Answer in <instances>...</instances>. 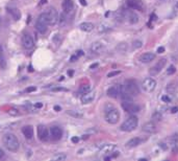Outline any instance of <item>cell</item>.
I'll return each mask as SVG.
<instances>
[{"label":"cell","mask_w":178,"mask_h":161,"mask_svg":"<svg viewBox=\"0 0 178 161\" xmlns=\"http://www.w3.org/2000/svg\"><path fill=\"white\" fill-rule=\"evenodd\" d=\"M96 96V92L95 91H89L87 92V93L82 94V96H81V103L84 104V105H87V104H90L92 103L93 101H94V99H95Z\"/></svg>","instance_id":"4fadbf2b"},{"label":"cell","mask_w":178,"mask_h":161,"mask_svg":"<svg viewBox=\"0 0 178 161\" xmlns=\"http://www.w3.org/2000/svg\"><path fill=\"white\" fill-rule=\"evenodd\" d=\"M176 9H178V3H177V4H176Z\"/></svg>","instance_id":"f5cc1de1"},{"label":"cell","mask_w":178,"mask_h":161,"mask_svg":"<svg viewBox=\"0 0 178 161\" xmlns=\"http://www.w3.org/2000/svg\"><path fill=\"white\" fill-rule=\"evenodd\" d=\"M66 158H67L66 155H56V156L53 157L54 160H65Z\"/></svg>","instance_id":"e575fe53"},{"label":"cell","mask_w":178,"mask_h":161,"mask_svg":"<svg viewBox=\"0 0 178 161\" xmlns=\"http://www.w3.org/2000/svg\"><path fill=\"white\" fill-rule=\"evenodd\" d=\"M177 111H178V107H174V108L171 109V112H172V113H176Z\"/></svg>","instance_id":"7bdbcfd3"},{"label":"cell","mask_w":178,"mask_h":161,"mask_svg":"<svg viewBox=\"0 0 178 161\" xmlns=\"http://www.w3.org/2000/svg\"><path fill=\"white\" fill-rule=\"evenodd\" d=\"M3 156H4V152H3L1 149H0V158H2Z\"/></svg>","instance_id":"7dc6e473"},{"label":"cell","mask_w":178,"mask_h":161,"mask_svg":"<svg viewBox=\"0 0 178 161\" xmlns=\"http://www.w3.org/2000/svg\"><path fill=\"white\" fill-rule=\"evenodd\" d=\"M166 64H167V59H160L154 66H152V67L150 68L149 73L151 75H157L159 72L163 70V68L166 66Z\"/></svg>","instance_id":"ba28073f"},{"label":"cell","mask_w":178,"mask_h":161,"mask_svg":"<svg viewBox=\"0 0 178 161\" xmlns=\"http://www.w3.org/2000/svg\"><path fill=\"white\" fill-rule=\"evenodd\" d=\"M170 142H171L172 147H177L178 144V134H174L173 136H171L170 138Z\"/></svg>","instance_id":"4dcf8cb0"},{"label":"cell","mask_w":178,"mask_h":161,"mask_svg":"<svg viewBox=\"0 0 178 161\" xmlns=\"http://www.w3.org/2000/svg\"><path fill=\"white\" fill-rule=\"evenodd\" d=\"M0 68L1 69H5L6 68V60L3 53H0Z\"/></svg>","instance_id":"f1b7e54d"},{"label":"cell","mask_w":178,"mask_h":161,"mask_svg":"<svg viewBox=\"0 0 178 161\" xmlns=\"http://www.w3.org/2000/svg\"><path fill=\"white\" fill-rule=\"evenodd\" d=\"M165 51V47H163V46H160V47L157 48V52L158 53H163Z\"/></svg>","instance_id":"ab89813d"},{"label":"cell","mask_w":178,"mask_h":161,"mask_svg":"<svg viewBox=\"0 0 178 161\" xmlns=\"http://www.w3.org/2000/svg\"><path fill=\"white\" fill-rule=\"evenodd\" d=\"M38 20L44 22L47 25H54L58 20V15L54 7H49L39 16Z\"/></svg>","instance_id":"6da1fadb"},{"label":"cell","mask_w":178,"mask_h":161,"mask_svg":"<svg viewBox=\"0 0 178 161\" xmlns=\"http://www.w3.org/2000/svg\"><path fill=\"white\" fill-rule=\"evenodd\" d=\"M79 2H80V4L83 5V6H86V5H87V1H86V0H79Z\"/></svg>","instance_id":"ee69618b"},{"label":"cell","mask_w":178,"mask_h":161,"mask_svg":"<svg viewBox=\"0 0 178 161\" xmlns=\"http://www.w3.org/2000/svg\"><path fill=\"white\" fill-rule=\"evenodd\" d=\"M124 18H126L131 24H135L139 22V16L133 12H127L126 14H124Z\"/></svg>","instance_id":"e0dca14e"},{"label":"cell","mask_w":178,"mask_h":161,"mask_svg":"<svg viewBox=\"0 0 178 161\" xmlns=\"http://www.w3.org/2000/svg\"><path fill=\"white\" fill-rule=\"evenodd\" d=\"M22 45H23L24 48L26 49H31L34 45V42H33V39L30 35L26 34L22 37Z\"/></svg>","instance_id":"8fae6325"},{"label":"cell","mask_w":178,"mask_h":161,"mask_svg":"<svg viewBox=\"0 0 178 161\" xmlns=\"http://www.w3.org/2000/svg\"><path fill=\"white\" fill-rule=\"evenodd\" d=\"M120 93H121V86H118V85L110 87V88L107 90V95H108L109 97H113V99L118 97V96L120 95Z\"/></svg>","instance_id":"5bb4252c"},{"label":"cell","mask_w":178,"mask_h":161,"mask_svg":"<svg viewBox=\"0 0 178 161\" xmlns=\"http://www.w3.org/2000/svg\"><path fill=\"white\" fill-rule=\"evenodd\" d=\"M142 89L144 92H152L155 89L156 87V81L154 79H151V77H148V79H145L142 83Z\"/></svg>","instance_id":"8992f818"},{"label":"cell","mask_w":178,"mask_h":161,"mask_svg":"<svg viewBox=\"0 0 178 161\" xmlns=\"http://www.w3.org/2000/svg\"><path fill=\"white\" fill-rule=\"evenodd\" d=\"M2 142L4 144V147L6 148V150H8V151L17 152L19 150V140H18V138H17V136L15 134H12V133L5 134L2 138Z\"/></svg>","instance_id":"7a4b0ae2"},{"label":"cell","mask_w":178,"mask_h":161,"mask_svg":"<svg viewBox=\"0 0 178 161\" xmlns=\"http://www.w3.org/2000/svg\"><path fill=\"white\" fill-rule=\"evenodd\" d=\"M162 101L164 103H171V97H169L168 95H164L162 97Z\"/></svg>","instance_id":"74e56055"},{"label":"cell","mask_w":178,"mask_h":161,"mask_svg":"<svg viewBox=\"0 0 178 161\" xmlns=\"http://www.w3.org/2000/svg\"><path fill=\"white\" fill-rule=\"evenodd\" d=\"M44 3H46V0H41V4H44Z\"/></svg>","instance_id":"f907efd6"},{"label":"cell","mask_w":178,"mask_h":161,"mask_svg":"<svg viewBox=\"0 0 178 161\" xmlns=\"http://www.w3.org/2000/svg\"><path fill=\"white\" fill-rule=\"evenodd\" d=\"M159 147L162 148L163 150H165V151H166L167 149H168V147H167L166 143H164V142H160V143H159Z\"/></svg>","instance_id":"f35d334b"},{"label":"cell","mask_w":178,"mask_h":161,"mask_svg":"<svg viewBox=\"0 0 178 161\" xmlns=\"http://www.w3.org/2000/svg\"><path fill=\"white\" fill-rule=\"evenodd\" d=\"M121 91L122 92H125V93L129 94L133 97V96H136L139 93H140V90H139V87L138 84L130 79V81H126L125 84L123 86H121Z\"/></svg>","instance_id":"3957f363"},{"label":"cell","mask_w":178,"mask_h":161,"mask_svg":"<svg viewBox=\"0 0 178 161\" xmlns=\"http://www.w3.org/2000/svg\"><path fill=\"white\" fill-rule=\"evenodd\" d=\"M176 84L174 82H171V83H169L168 85H167V88H166V90H167V92H168L169 94H175V92H176Z\"/></svg>","instance_id":"d4e9b609"},{"label":"cell","mask_w":178,"mask_h":161,"mask_svg":"<svg viewBox=\"0 0 178 161\" xmlns=\"http://www.w3.org/2000/svg\"><path fill=\"white\" fill-rule=\"evenodd\" d=\"M93 53H101L104 50V45L101 42H94L90 47Z\"/></svg>","instance_id":"9a60e30c"},{"label":"cell","mask_w":178,"mask_h":161,"mask_svg":"<svg viewBox=\"0 0 178 161\" xmlns=\"http://www.w3.org/2000/svg\"><path fill=\"white\" fill-rule=\"evenodd\" d=\"M79 27H80V29L83 31H92L95 26H94V24L91 23V22H83V23H81L80 25H79Z\"/></svg>","instance_id":"cb8c5ba5"},{"label":"cell","mask_w":178,"mask_h":161,"mask_svg":"<svg viewBox=\"0 0 178 161\" xmlns=\"http://www.w3.org/2000/svg\"><path fill=\"white\" fill-rule=\"evenodd\" d=\"M22 133L27 139H31L33 137V128L31 126H25L22 128Z\"/></svg>","instance_id":"ffe728a7"},{"label":"cell","mask_w":178,"mask_h":161,"mask_svg":"<svg viewBox=\"0 0 178 161\" xmlns=\"http://www.w3.org/2000/svg\"><path fill=\"white\" fill-rule=\"evenodd\" d=\"M54 110L56 111V112H58V111L62 110V108H61V107H59V106H54Z\"/></svg>","instance_id":"f6af8a7d"},{"label":"cell","mask_w":178,"mask_h":161,"mask_svg":"<svg viewBox=\"0 0 178 161\" xmlns=\"http://www.w3.org/2000/svg\"><path fill=\"white\" fill-rule=\"evenodd\" d=\"M47 24L44 23V22L40 21V20H38L36 23V28L37 30L39 31V33H41V34H45L46 31H47Z\"/></svg>","instance_id":"44dd1931"},{"label":"cell","mask_w":178,"mask_h":161,"mask_svg":"<svg viewBox=\"0 0 178 161\" xmlns=\"http://www.w3.org/2000/svg\"><path fill=\"white\" fill-rule=\"evenodd\" d=\"M1 23H2V19H1V17H0V25H1Z\"/></svg>","instance_id":"816d5d0a"},{"label":"cell","mask_w":178,"mask_h":161,"mask_svg":"<svg viewBox=\"0 0 178 161\" xmlns=\"http://www.w3.org/2000/svg\"><path fill=\"white\" fill-rule=\"evenodd\" d=\"M0 53H3V48L1 45H0Z\"/></svg>","instance_id":"681fc988"},{"label":"cell","mask_w":178,"mask_h":161,"mask_svg":"<svg viewBox=\"0 0 178 161\" xmlns=\"http://www.w3.org/2000/svg\"><path fill=\"white\" fill-rule=\"evenodd\" d=\"M155 59V55L152 52H146V53H143L142 55H141L140 58V61L142 63H144V64H146V63H150L152 62V61Z\"/></svg>","instance_id":"ac0fdd59"},{"label":"cell","mask_w":178,"mask_h":161,"mask_svg":"<svg viewBox=\"0 0 178 161\" xmlns=\"http://www.w3.org/2000/svg\"><path fill=\"white\" fill-rule=\"evenodd\" d=\"M141 142H142L141 138H139V137L131 138L130 140H128V141L126 142V147H127V148H134V147H138L139 144H141Z\"/></svg>","instance_id":"7402d4cb"},{"label":"cell","mask_w":178,"mask_h":161,"mask_svg":"<svg viewBox=\"0 0 178 161\" xmlns=\"http://www.w3.org/2000/svg\"><path fill=\"white\" fill-rule=\"evenodd\" d=\"M142 130L144 131V132H146V133L152 134V133L156 132L157 128H156V126H155V123H144V125H143Z\"/></svg>","instance_id":"2e32d148"},{"label":"cell","mask_w":178,"mask_h":161,"mask_svg":"<svg viewBox=\"0 0 178 161\" xmlns=\"http://www.w3.org/2000/svg\"><path fill=\"white\" fill-rule=\"evenodd\" d=\"M175 71H176L175 66H174V65L169 66V68H168V69H167V74L172 75V74H174V73H175Z\"/></svg>","instance_id":"836d02e7"},{"label":"cell","mask_w":178,"mask_h":161,"mask_svg":"<svg viewBox=\"0 0 178 161\" xmlns=\"http://www.w3.org/2000/svg\"><path fill=\"white\" fill-rule=\"evenodd\" d=\"M34 107H36V108H38V109H40V108H42V107H43V104H42V103H37V104H34Z\"/></svg>","instance_id":"60d3db41"},{"label":"cell","mask_w":178,"mask_h":161,"mask_svg":"<svg viewBox=\"0 0 178 161\" xmlns=\"http://www.w3.org/2000/svg\"><path fill=\"white\" fill-rule=\"evenodd\" d=\"M38 136L39 139L42 141H47L49 139V131L45 126H39L38 127Z\"/></svg>","instance_id":"9c48e42d"},{"label":"cell","mask_w":178,"mask_h":161,"mask_svg":"<svg viewBox=\"0 0 178 161\" xmlns=\"http://www.w3.org/2000/svg\"><path fill=\"white\" fill-rule=\"evenodd\" d=\"M36 90V87H30L28 89H26V92H31V91H34Z\"/></svg>","instance_id":"b9f144b4"},{"label":"cell","mask_w":178,"mask_h":161,"mask_svg":"<svg viewBox=\"0 0 178 161\" xmlns=\"http://www.w3.org/2000/svg\"><path fill=\"white\" fill-rule=\"evenodd\" d=\"M162 118H163V116L159 112H155V113L152 115V119L154 120V121H160Z\"/></svg>","instance_id":"d6a6232c"},{"label":"cell","mask_w":178,"mask_h":161,"mask_svg":"<svg viewBox=\"0 0 178 161\" xmlns=\"http://www.w3.org/2000/svg\"><path fill=\"white\" fill-rule=\"evenodd\" d=\"M127 5H128L130 9L136 11H141L143 12L145 6H144V3L142 2V0H128L127 1Z\"/></svg>","instance_id":"30bf717a"},{"label":"cell","mask_w":178,"mask_h":161,"mask_svg":"<svg viewBox=\"0 0 178 161\" xmlns=\"http://www.w3.org/2000/svg\"><path fill=\"white\" fill-rule=\"evenodd\" d=\"M62 7L65 13H70L71 11H73L74 9V3L72 0H64L62 3Z\"/></svg>","instance_id":"d6986e66"},{"label":"cell","mask_w":178,"mask_h":161,"mask_svg":"<svg viewBox=\"0 0 178 161\" xmlns=\"http://www.w3.org/2000/svg\"><path fill=\"white\" fill-rule=\"evenodd\" d=\"M122 108L124 111L128 112V113H136L141 110V107L135 105L134 103H132L131 101H123L122 103Z\"/></svg>","instance_id":"52a82bcc"},{"label":"cell","mask_w":178,"mask_h":161,"mask_svg":"<svg viewBox=\"0 0 178 161\" xmlns=\"http://www.w3.org/2000/svg\"><path fill=\"white\" fill-rule=\"evenodd\" d=\"M78 138H77V137H73V138H72V142H74V143H76V142H78Z\"/></svg>","instance_id":"bcb514c9"},{"label":"cell","mask_w":178,"mask_h":161,"mask_svg":"<svg viewBox=\"0 0 178 161\" xmlns=\"http://www.w3.org/2000/svg\"><path fill=\"white\" fill-rule=\"evenodd\" d=\"M83 55H84V53H83V51H82V50H78V51H77V52L75 53V55H72L71 59H70V61H71V62H75V61L78 60V59L80 58V57H82Z\"/></svg>","instance_id":"83f0119b"},{"label":"cell","mask_w":178,"mask_h":161,"mask_svg":"<svg viewBox=\"0 0 178 161\" xmlns=\"http://www.w3.org/2000/svg\"><path fill=\"white\" fill-rule=\"evenodd\" d=\"M8 13L12 15V17L14 18L15 20H20L21 18V13L18 9H14V7H10V9H7Z\"/></svg>","instance_id":"603a6c76"},{"label":"cell","mask_w":178,"mask_h":161,"mask_svg":"<svg viewBox=\"0 0 178 161\" xmlns=\"http://www.w3.org/2000/svg\"><path fill=\"white\" fill-rule=\"evenodd\" d=\"M121 73V71H112V72H109L108 74H107V77H116V75L120 74Z\"/></svg>","instance_id":"d590c367"},{"label":"cell","mask_w":178,"mask_h":161,"mask_svg":"<svg viewBox=\"0 0 178 161\" xmlns=\"http://www.w3.org/2000/svg\"><path fill=\"white\" fill-rule=\"evenodd\" d=\"M58 23L61 26H64V25H66L67 24V17L65 16V14H61L59 15V18H58Z\"/></svg>","instance_id":"f546056e"},{"label":"cell","mask_w":178,"mask_h":161,"mask_svg":"<svg viewBox=\"0 0 178 161\" xmlns=\"http://www.w3.org/2000/svg\"><path fill=\"white\" fill-rule=\"evenodd\" d=\"M138 125H139L138 117L130 116V117H128L122 123L120 129H121V131H124V132H131V131L135 130L138 128Z\"/></svg>","instance_id":"277c9868"},{"label":"cell","mask_w":178,"mask_h":161,"mask_svg":"<svg viewBox=\"0 0 178 161\" xmlns=\"http://www.w3.org/2000/svg\"><path fill=\"white\" fill-rule=\"evenodd\" d=\"M8 113H10L11 115L17 116V115H19V111H18V110H16V109H11V110L8 111Z\"/></svg>","instance_id":"8d00e7d4"},{"label":"cell","mask_w":178,"mask_h":161,"mask_svg":"<svg viewBox=\"0 0 178 161\" xmlns=\"http://www.w3.org/2000/svg\"><path fill=\"white\" fill-rule=\"evenodd\" d=\"M119 119H120V113H119V111L117 109L113 108L110 110L106 111V113H105V120L108 123L116 125L119 121Z\"/></svg>","instance_id":"5b68a950"},{"label":"cell","mask_w":178,"mask_h":161,"mask_svg":"<svg viewBox=\"0 0 178 161\" xmlns=\"http://www.w3.org/2000/svg\"><path fill=\"white\" fill-rule=\"evenodd\" d=\"M143 46V42L140 41V40H134L132 42V48L133 49H140Z\"/></svg>","instance_id":"1f68e13d"},{"label":"cell","mask_w":178,"mask_h":161,"mask_svg":"<svg viewBox=\"0 0 178 161\" xmlns=\"http://www.w3.org/2000/svg\"><path fill=\"white\" fill-rule=\"evenodd\" d=\"M98 66V64H94V65H92L91 66V69H92V68H95V67H97Z\"/></svg>","instance_id":"c3c4849f"},{"label":"cell","mask_w":178,"mask_h":161,"mask_svg":"<svg viewBox=\"0 0 178 161\" xmlns=\"http://www.w3.org/2000/svg\"><path fill=\"white\" fill-rule=\"evenodd\" d=\"M92 90V86H91L90 84H84V85H81L80 88H79V92H80L81 94H84L87 93V92L91 91Z\"/></svg>","instance_id":"484cf974"},{"label":"cell","mask_w":178,"mask_h":161,"mask_svg":"<svg viewBox=\"0 0 178 161\" xmlns=\"http://www.w3.org/2000/svg\"><path fill=\"white\" fill-rule=\"evenodd\" d=\"M68 114H70V115L73 116V117H77V118L82 117L83 116L82 112L79 111V110H69L68 111Z\"/></svg>","instance_id":"4316f807"},{"label":"cell","mask_w":178,"mask_h":161,"mask_svg":"<svg viewBox=\"0 0 178 161\" xmlns=\"http://www.w3.org/2000/svg\"><path fill=\"white\" fill-rule=\"evenodd\" d=\"M50 136L53 140H59L63 136V130L57 126H54L50 129Z\"/></svg>","instance_id":"7c38bea8"}]
</instances>
